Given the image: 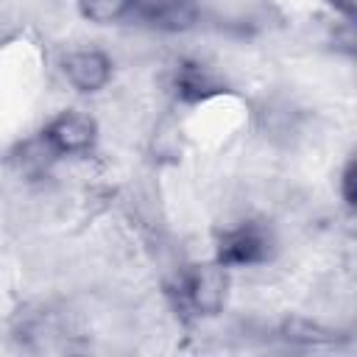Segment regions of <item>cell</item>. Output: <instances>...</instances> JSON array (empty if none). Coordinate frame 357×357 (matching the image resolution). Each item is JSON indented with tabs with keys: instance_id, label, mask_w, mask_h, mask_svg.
I'll return each mask as SVG.
<instances>
[{
	"instance_id": "3957f363",
	"label": "cell",
	"mask_w": 357,
	"mask_h": 357,
	"mask_svg": "<svg viewBox=\"0 0 357 357\" xmlns=\"http://www.w3.org/2000/svg\"><path fill=\"white\" fill-rule=\"evenodd\" d=\"M95 134L98 128L86 114L61 112L45 126L39 139L47 145L53 156H70V153H86L95 145Z\"/></svg>"
},
{
	"instance_id": "30bf717a",
	"label": "cell",
	"mask_w": 357,
	"mask_h": 357,
	"mask_svg": "<svg viewBox=\"0 0 357 357\" xmlns=\"http://www.w3.org/2000/svg\"><path fill=\"white\" fill-rule=\"evenodd\" d=\"M326 3H329L335 11H340L346 20H351V17H354V0H326Z\"/></svg>"
},
{
	"instance_id": "9c48e42d",
	"label": "cell",
	"mask_w": 357,
	"mask_h": 357,
	"mask_svg": "<svg viewBox=\"0 0 357 357\" xmlns=\"http://www.w3.org/2000/svg\"><path fill=\"white\" fill-rule=\"evenodd\" d=\"M357 176V167H354V159H349L346 162V167H343V173H340V198H343V204L349 206V209H354V204H357V190H354V178Z\"/></svg>"
},
{
	"instance_id": "7a4b0ae2",
	"label": "cell",
	"mask_w": 357,
	"mask_h": 357,
	"mask_svg": "<svg viewBox=\"0 0 357 357\" xmlns=\"http://www.w3.org/2000/svg\"><path fill=\"white\" fill-rule=\"evenodd\" d=\"M273 237L262 223H240L220 234L218 240V262L223 268H243V265H259L271 257Z\"/></svg>"
},
{
	"instance_id": "5b68a950",
	"label": "cell",
	"mask_w": 357,
	"mask_h": 357,
	"mask_svg": "<svg viewBox=\"0 0 357 357\" xmlns=\"http://www.w3.org/2000/svg\"><path fill=\"white\" fill-rule=\"evenodd\" d=\"M64 75L78 92H98L112 78V61L106 53H100L95 47L73 50L64 59Z\"/></svg>"
},
{
	"instance_id": "6da1fadb",
	"label": "cell",
	"mask_w": 357,
	"mask_h": 357,
	"mask_svg": "<svg viewBox=\"0 0 357 357\" xmlns=\"http://www.w3.org/2000/svg\"><path fill=\"white\" fill-rule=\"evenodd\" d=\"M226 268L220 262L215 265H192L178 279V296L184 307H190L195 315H218L226 301Z\"/></svg>"
},
{
	"instance_id": "8992f818",
	"label": "cell",
	"mask_w": 357,
	"mask_h": 357,
	"mask_svg": "<svg viewBox=\"0 0 357 357\" xmlns=\"http://www.w3.org/2000/svg\"><path fill=\"white\" fill-rule=\"evenodd\" d=\"M173 89H176L178 100H184V103H204V100L220 95L226 86L204 64H198V61H181L176 67V75H173Z\"/></svg>"
},
{
	"instance_id": "52a82bcc",
	"label": "cell",
	"mask_w": 357,
	"mask_h": 357,
	"mask_svg": "<svg viewBox=\"0 0 357 357\" xmlns=\"http://www.w3.org/2000/svg\"><path fill=\"white\" fill-rule=\"evenodd\" d=\"M282 337L287 343H298V346H335L337 343V332L332 329H324L318 324H310V321H287L282 326Z\"/></svg>"
},
{
	"instance_id": "277c9868",
	"label": "cell",
	"mask_w": 357,
	"mask_h": 357,
	"mask_svg": "<svg viewBox=\"0 0 357 357\" xmlns=\"http://www.w3.org/2000/svg\"><path fill=\"white\" fill-rule=\"evenodd\" d=\"M131 14L148 28L178 33L198 22V0H131Z\"/></svg>"
},
{
	"instance_id": "ba28073f",
	"label": "cell",
	"mask_w": 357,
	"mask_h": 357,
	"mask_svg": "<svg viewBox=\"0 0 357 357\" xmlns=\"http://www.w3.org/2000/svg\"><path fill=\"white\" fill-rule=\"evenodd\" d=\"M78 11L84 20L106 25L131 11V0H78Z\"/></svg>"
}]
</instances>
